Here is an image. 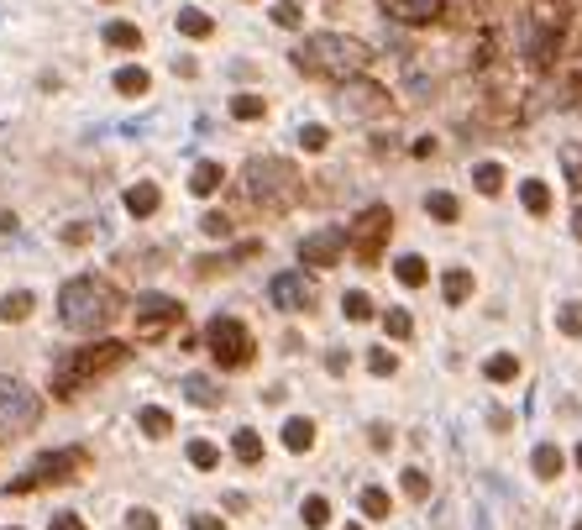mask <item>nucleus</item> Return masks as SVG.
Here are the masks:
<instances>
[{"label":"nucleus","instance_id":"obj_27","mask_svg":"<svg viewBox=\"0 0 582 530\" xmlns=\"http://www.w3.org/2000/svg\"><path fill=\"white\" fill-rule=\"evenodd\" d=\"M106 43L121 48V53H137V48H142V32H137L131 21H111V27H106Z\"/></svg>","mask_w":582,"mask_h":530},{"label":"nucleus","instance_id":"obj_33","mask_svg":"<svg viewBox=\"0 0 582 530\" xmlns=\"http://www.w3.org/2000/svg\"><path fill=\"white\" fill-rule=\"evenodd\" d=\"M299 515H304V526H310V530H326V526H331V504H326L320 494H310Z\"/></svg>","mask_w":582,"mask_h":530},{"label":"nucleus","instance_id":"obj_55","mask_svg":"<svg viewBox=\"0 0 582 530\" xmlns=\"http://www.w3.org/2000/svg\"><path fill=\"white\" fill-rule=\"evenodd\" d=\"M572 530H582V520H578V526H572Z\"/></svg>","mask_w":582,"mask_h":530},{"label":"nucleus","instance_id":"obj_26","mask_svg":"<svg viewBox=\"0 0 582 530\" xmlns=\"http://www.w3.org/2000/svg\"><path fill=\"white\" fill-rule=\"evenodd\" d=\"M467 295H472V273H467V268H452V273L441 279V299H446V305H462Z\"/></svg>","mask_w":582,"mask_h":530},{"label":"nucleus","instance_id":"obj_42","mask_svg":"<svg viewBox=\"0 0 582 530\" xmlns=\"http://www.w3.org/2000/svg\"><path fill=\"white\" fill-rule=\"evenodd\" d=\"M200 232H205V236H221V241H226V236H232V221H226L221 210H210V216L200 221Z\"/></svg>","mask_w":582,"mask_h":530},{"label":"nucleus","instance_id":"obj_18","mask_svg":"<svg viewBox=\"0 0 582 530\" xmlns=\"http://www.w3.org/2000/svg\"><path fill=\"white\" fill-rule=\"evenodd\" d=\"M174 27H178V32H184V37H194V43L216 32V21H210V16H205L200 5H184V11H178V16H174Z\"/></svg>","mask_w":582,"mask_h":530},{"label":"nucleus","instance_id":"obj_12","mask_svg":"<svg viewBox=\"0 0 582 530\" xmlns=\"http://www.w3.org/2000/svg\"><path fill=\"white\" fill-rule=\"evenodd\" d=\"M268 299H273V310L299 315V310L315 305V279H310V273H279V279L268 284Z\"/></svg>","mask_w":582,"mask_h":530},{"label":"nucleus","instance_id":"obj_25","mask_svg":"<svg viewBox=\"0 0 582 530\" xmlns=\"http://www.w3.org/2000/svg\"><path fill=\"white\" fill-rule=\"evenodd\" d=\"M147 84H153V79H147V68H142V63L116 68V90H121V95H147Z\"/></svg>","mask_w":582,"mask_h":530},{"label":"nucleus","instance_id":"obj_32","mask_svg":"<svg viewBox=\"0 0 582 530\" xmlns=\"http://www.w3.org/2000/svg\"><path fill=\"white\" fill-rule=\"evenodd\" d=\"M472 184H477V194H499V189H504V169H499V163H477V169H472Z\"/></svg>","mask_w":582,"mask_h":530},{"label":"nucleus","instance_id":"obj_1","mask_svg":"<svg viewBox=\"0 0 582 530\" xmlns=\"http://www.w3.org/2000/svg\"><path fill=\"white\" fill-rule=\"evenodd\" d=\"M367 43H357V37H342V32H315V37H304L299 48H294V68L304 74V79H331V84H347L357 74H367Z\"/></svg>","mask_w":582,"mask_h":530},{"label":"nucleus","instance_id":"obj_6","mask_svg":"<svg viewBox=\"0 0 582 530\" xmlns=\"http://www.w3.org/2000/svg\"><path fill=\"white\" fill-rule=\"evenodd\" d=\"M37 420H43V394L21 378H0V441L32 436Z\"/></svg>","mask_w":582,"mask_h":530},{"label":"nucleus","instance_id":"obj_21","mask_svg":"<svg viewBox=\"0 0 582 530\" xmlns=\"http://www.w3.org/2000/svg\"><path fill=\"white\" fill-rule=\"evenodd\" d=\"M284 447H289V452H310V447H315V420H304V415L284 420Z\"/></svg>","mask_w":582,"mask_h":530},{"label":"nucleus","instance_id":"obj_54","mask_svg":"<svg viewBox=\"0 0 582 530\" xmlns=\"http://www.w3.org/2000/svg\"><path fill=\"white\" fill-rule=\"evenodd\" d=\"M347 530H362V526H347Z\"/></svg>","mask_w":582,"mask_h":530},{"label":"nucleus","instance_id":"obj_39","mask_svg":"<svg viewBox=\"0 0 582 530\" xmlns=\"http://www.w3.org/2000/svg\"><path fill=\"white\" fill-rule=\"evenodd\" d=\"M189 463H194L200 472H210L216 463H221V452H216L210 441H189Z\"/></svg>","mask_w":582,"mask_h":530},{"label":"nucleus","instance_id":"obj_14","mask_svg":"<svg viewBox=\"0 0 582 530\" xmlns=\"http://www.w3.org/2000/svg\"><path fill=\"white\" fill-rule=\"evenodd\" d=\"M158 205H163V194H158V184H131V189H126V210H131L137 221H147V216H158Z\"/></svg>","mask_w":582,"mask_h":530},{"label":"nucleus","instance_id":"obj_40","mask_svg":"<svg viewBox=\"0 0 582 530\" xmlns=\"http://www.w3.org/2000/svg\"><path fill=\"white\" fill-rule=\"evenodd\" d=\"M556 326H562V336H582V305H562Z\"/></svg>","mask_w":582,"mask_h":530},{"label":"nucleus","instance_id":"obj_5","mask_svg":"<svg viewBox=\"0 0 582 530\" xmlns=\"http://www.w3.org/2000/svg\"><path fill=\"white\" fill-rule=\"evenodd\" d=\"M84 468H90V452H84V447H63V452H48V457H37V463L21 472V478H11V483H5V494L59 488V483H74V478H79Z\"/></svg>","mask_w":582,"mask_h":530},{"label":"nucleus","instance_id":"obj_24","mask_svg":"<svg viewBox=\"0 0 582 530\" xmlns=\"http://www.w3.org/2000/svg\"><path fill=\"white\" fill-rule=\"evenodd\" d=\"M520 200H524V210H530V216H546V210H551V189H546L540 178H524Z\"/></svg>","mask_w":582,"mask_h":530},{"label":"nucleus","instance_id":"obj_15","mask_svg":"<svg viewBox=\"0 0 582 530\" xmlns=\"http://www.w3.org/2000/svg\"><path fill=\"white\" fill-rule=\"evenodd\" d=\"M221 184H226V169H221L216 158H205V163H194V174H189V189H194L200 200H210V194H216Z\"/></svg>","mask_w":582,"mask_h":530},{"label":"nucleus","instance_id":"obj_43","mask_svg":"<svg viewBox=\"0 0 582 530\" xmlns=\"http://www.w3.org/2000/svg\"><path fill=\"white\" fill-rule=\"evenodd\" d=\"M273 21H279V27H299L304 16H299V5H294V0H279V5H273Z\"/></svg>","mask_w":582,"mask_h":530},{"label":"nucleus","instance_id":"obj_47","mask_svg":"<svg viewBox=\"0 0 582 530\" xmlns=\"http://www.w3.org/2000/svg\"><path fill=\"white\" fill-rule=\"evenodd\" d=\"M347 368H351V352H326V373H336V378H342Z\"/></svg>","mask_w":582,"mask_h":530},{"label":"nucleus","instance_id":"obj_44","mask_svg":"<svg viewBox=\"0 0 582 530\" xmlns=\"http://www.w3.org/2000/svg\"><path fill=\"white\" fill-rule=\"evenodd\" d=\"M90 221H68V226H63V241H68V247H84V241H90Z\"/></svg>","mask_w":582,"mask_h":530},{"label":"nucleus","instance_id":"obj_4","mask_svg":"<svg viewBox=\"0 0 582 530\" xmlns=\"http://www.w3.org/2000/svg\"><path fill=\"white\" fill-rule=\"evenodd\" d=\"M126 357L131 352H126L121 342H90V347H79V352H63L59 362H53V399H74L84 384L116 373Z\"/></svg>","mask_w":582,"mask_h":530},{"label":"nucleus","instance_id":"obj_45","mask_svg":"<svg viewBox=\"0 0 582 530\" xmlns=\"http://www.w3.org/2000/svg\"><path fill=\"white\" fill-rule=\"evenodd\" d=\"M126 526H131V530H158V515H153V510H131V515H126Z\"/></svg>","mask_w":582,"mask_h":530},{"label":"nucleus","instance_id":"obj_16","mask_svg":"<svg viewBox=\"0 0 582 530\" xmlns=\"http://www.w3.org/2000/svg\"><path fill=\"white\" fill-rule=\"evenodd\" d=\"M530 468H535V478H546V483H556V478H562V468H567V457H562V447H551V441H540V447H535V457H530Z\"/></svg>","mask_w":582,"mask_h":530},{"label":"nucleus","instance_id":"obj_7","mask_svg":"<svg viewBox=\"0 0 582 530\" xmlns=\"http://www.w3.org/2000/svg\"><path fill=\"white\" fill-rule=\"evenodd\" d=\"M205 347H210V357L221 362V368H247L252 362V352H257V342H252V331L236 320V315H216L210 326H205Z\"/></svg>","mask_w":582,"mask_h":530},{"label":"nucleus","instance_id":"obj_38","mask_svg":"<svg viewBox=\"0 0 582 530\" xmlns=\"http://www.w3.org/2000/svg\"><path fill=\"white\" fill-rule=\"evenodd\" d=\"M405 494L414 499V504H425V499H430V478H425L420 468H405Z\"/></svg>","mask_w":582,"mask_h":530},{"label":"nucleus","instance_id":"obj_46","mask_svg":"<svg viewBox=\"0 0 582 530\" xmlns=\"http://www.w3.org/2000/svg\"><path fill=\"white\" fill-rule=\"evenodd\" d=\"M367 441H373L378 452H389V447H394V431H389V425H373V431H367Z\"/></svg>","mask_w":582,"mask_h":530},{"label":"nucleus","instance_id":"obj_28","mask_svg":"<svg viewBox=\"0 0 582 530\" xmlns=\"http://www.w3.org/2000/svg\"><path fill=\"white\" fill-rule=\"evenodd\" d=\"M362 515H367V520H389V515H394L389 488H362Z\"/></svg>","mask_w":582,"mask_h":530},{"label":"nucleus","instance_id":"obj_10","mask_svg":"<svg viewBox=\"0 0 582 530\" xmlns=\"http://www.w3.org/2000/svg\"><path fill=\"white\" fill-rule=\"evenodd\" d=\"M336 111L347 121H367V116H383L389 111V90L383 84H373V79H347L342 84V95H336Z\"/></svg>","mask_w":582,"mask_h":530},{"label":"nucleus","instance_id":"obj_13","mask_svg":"<svg viewBox=\"0 0 582 530\" xmlns=\"http://www.w3.org/2000/svg\"><path fill=\"white\" fill-rule=\"evenodd\" d=\"M378 5H383L394 21H405V27H430L446 0H378Z\"/></svg>","mask_w":582,"mask_h":530},{"label":"nucleus","instance_id":"obj_41","mask_svg":"<svg viewBox=\"0 0 582 530\" xmlns=\"http://www.w3.org/2000/svg\"><path fill=\"white\" fill-rule=\"evenodd\" d=\"M367 368H373V373H378V378H389V373H394V368H399V357L389 352V347H378V352L367 357Z\"/></svg>","mask_w":582,"mask_h":530},{"label":"nucleus","instance_id":"obj_50","mask_svg":"<svg viewBox=\"0 0 582 530\" xmlns=\"http://www.w3.org/2000/svg\"><path fill=\"white\" fill-rule=\"evenodd\" d=\"M572 236H578V241H582V205H578V210H572Z\"/></svg>","mask_w":582,"mask_h":530},{"label":"nucleus","instance_id":"obj_48","mask_svg":"<svg viewBox=\"0 0 582 530\" xmlns=\"http://www.w3.org/2000/svg\"><path fill=\"white\" fill-rule=\"evenodd\" d=\"M189 530H226V520H216V515H189Z\"/></svg>","mask_w":582,"mask_h":530},{"label":"nucleus","instance_id":"obj_31","mask_svg":"<svg viewBox=\"0 0 582 530\" xmlns=\"http://www.w3.org/2000/svg\"><path fill=\"white\" fill-rule=\"evenodd\" d=\"M425 210H430L436 221H457V216H462V205H457V194H446V189H436V194L425 200Z\"/></svg>","mask_w":582,"mask_h":530},{"label":"nucleus","instance_id":"obj_30","mask_svg":"<svg viewBox=\"0 0 582 530\" xmlns=\"http://www.w3.org/2000/svg\"><path fill=\"white\" fill-rule=\"evenodd\" d=\"M232 116L236 121H263V116H268V100L247 90V95H236V100H232Z\"/></svg>","mask_w":582,"mask_h":530},{"label":"nucleus","instance_id":"obj_9","mask_svg":"<svg viewBox=\"0 0 582 530\" xmlns=\"http://www.w3.org/2000/svg\"><path fill=\"white\" fill-rule=\"evenodd\" d=\"M184 326V305L169 295H137V342H163Z\"/></svg>","mask_w":582,"mask_h":530},{"label":"nucleus","instance_id":"obj_11","mask_svg":"<svg viewBox=\"0 0 582 530\" xmlns=\"http://www.w3.org/2000/svg\"><path fill=\"white\" fill-rule=\"evenodd\" d=\"M347 247H351L347 226H320V232H310L299 241V263H304V268H336Z\"/></svg>","mask_w":582,"mask_h":530},{"label":"nucleus","instance_id":"obj_34","mask_svg":"<svg viewBox=\"0 0 582 530\" xmlns=\"http://www.w3.org/2000/svg\"><path fill=\"white\" fill-rule=\"evenodd\" d=\"M299 147H304V153H326V147H331V131H326L320 121H310V126H299Z\"/></svg>","mask_w":582,"mask_h":530},{"label":"nucleus","instance_id":"obj_36","mask_svg":"<svg viewBox=\"0 0 582 530\" xmlns=\"http://www.w3.org/2000/svg\"><path fill=\"white\" fill-rule=\"evenodd\" d=\"M562 169H567V184L582 194V147H578V142H567V147H562Z\"/></svg>","mask_w":582,"mask_h":530},{"label":"nucleus","instance_id":"obj_19","mask_svg":"<svg viewBox=\"0 0 582 530\" xmlns=\"http://www.w3.org/2000/svg\"><path fill=\"white\" fill-rule=\"evenodd\" d=\"M232 452H236V463H247V468H257L263 463V436L252 431V425H241L232 436Z\"/></svg>","mask_w":582,"mask_h":530},{"label":"nucleus","instance_id":"obj_3","mask_svg":"<svg viewBox=\"0 0 582 530\" xmlns=\"http://www.w3.org/2000/svg\"><path fill=\"white\" fill-rule=\"evenodd\" d=\"M241 194L263 210V216H284L299 205V194H304V178L294 169L289 158H252L247 169H241Z\"/></svg>","mask_w":582,"mask_h":530},{"label":"nucleus","instance_id":"obj_23","mask_svg":"<svg viewBox=\"0 0 582 530\" xmlns=\"http://www.w3.org/2000/svg\"><path fill=\"white\" fill-rule=\"evenodd\" d=\"M32 305H37V299L27 295V289H11V295L0 299V320H5V326H16V320H27V315H32Z\"/></svg>","mask_w":582,"mask_h":530},{"label":"nucleus","instance_id":"obj_17","mask_svg":"<svg viewBox=\"0 0 582 530\" xmlns=\"http://www.w3.org/2000/svg\"><path fill=\"white\" fill-rule=\"evenodd\" d=\"M178 389H184V394H189V405H200V410H216V405H221V389H216L205 373H189Z\"/></svg>","mask_w":582,"mask_h":530},{"label":"nucleus","instance_id":"obj_29","mask_svg":"<svg viewBox=\"0 0 582 530\" xmlns=\"http://www.w3.org/2000/svg\"><path fill=\"white\" fill-rule=\"evenodd\" d=\"M394 273H399V284H405V289H420V284L430 279V268H425V257H414V252L394 263Z\"/></svg>","mask_w":582,"mask_h":530},{"label":"nucleus","instance_id":"obj_37","mask_svg":"<svg viewBox=\"0 0 582 530\" xmlns=\"http://www.w3.org/2000/svg\"><path fill=\"white\" fill-rule=\"evenodd\" d=\"M342 315L347 320H367L373 315V299L362 295V289H351V295H342Z\"/></svg>","mask_w":582,"mask_h":530},{"label":"nucleus","instance_id":"obj_22","mask_svg":"<svg viewBox=\"0 0 582 530\" xmlns=\"http://www.w3.org/2000/svg\"><path fill=\"white\" fill-rule=\"evenodd\" d=\"M137 425L153 436V441H163V436H174V415L169 410H158V405H147V410L137 415Z\"/></svg>","mask_w":582,"mask_h":530},{"label":"nucleus","instance_id":"obj_20","mask_svg":"<svg viewBox=\"0 0 582 530\" xmlns=\"http://www.w3.org/2000/svg\"><path fill=\"white\" fill-rule=\"evenodd\" d=\"M483 378H488V384H515V378H520V357L515 352H493L488 362H483Z\"/></svg>","mask_w":582,"mask_h":530},{"label":"nucleus","instance_id":"obj_2","mask_svg":"<svg viewBox=\"0 0 582 530\" xmlns=\"http://www.w3.org/2000/svg\"><path fill=\"white\" fill-rule=\"evenodd\" d=\"M121 315V295L111 279H95V273H79L59 289V320L79 336H95L106 331L111 320Z\"/></svg>","mask_w":582,"mask_h":530},{"label":"nucleus","instance_id":"obj_35","mask_svg":"<svg viewBox=\"0 0 582 530\" xmlns=\"http://www.w3.org/2000/svg\"><path fill=\"white\" fill-rule=\"evenodd\" d=\"M383 331H389L394 342H409V336H414V320H409V310H383Z\"/></svg>","mask_w":582,"mask_h":530},{"label":"nucleus","instance_id":"obj_52","mask_svg":"<svg viewBox=\"0 0 582 530\" xmlns=\"http://www.w3.org/2000/svg\"><path fill=\"white\" fill-rule=\"evenodd\" d=\"M578 468H582V441H578Z\"/></svg>","mask_w":582,"mask_h":530},{"label":"nucleus","instance_id":"obj_53","mask_svg":"<svg viewBox=\"0 0 582 530\" xmlns=\"http://www.w3.org/2000/svg\"><path fill=\"white\" fill-rule=\"evenodd\" d=\"M5 530H21V526H5Z\"/></svg>","mask_w":582,"mask_h":530},{"label":"nucleus","instance_id":"obj_49","mask_svg":"<svg viewBox=\"0 0 582 530\" xmlns=\"http://www.w3.org/2000/svg\"><path fill=\"white\" fill-rule=\"evenodd\" d=\"M48 530H84V520H79V515H53V526Z\"/></svg>","mask_w":582,"mask_h":530},{"label":"nucleus","instance_id":"obj_51","mask_svg":"<svg viewBox=\"0 0 582 530\" xmlns=\"http://www.w3.org/2000/svg\"><path fill=\"white\" fill-rule=\"evenodd\" d=\"M0 232H16V216H5V210H0Z\"/></svg>","mask_w":582,"mask_h":530},{"label":"nucleus","instance_id":"obj_8","mask_svg":"<svg viewBox=\"0 0 582 530\" xmlns=\"http://www.w3.org/2000/svg\"><path fill=\"white\" fill-rule=\"evenodd\" d=\"M347 232H351V252H357V263L378 268V257H383V241L394 236V210H389V205H367V210L351 221Z\"/></svg>","mask_w":582,"mask_h":530}]
</instances>
